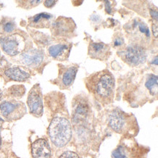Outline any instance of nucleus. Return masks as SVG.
Instances as JSON below:
<instances>
[{"label":"nucleus","instance_id":"1","mask_svg":"<svg viewBox=\"0 0 158 158\" xmlns=\"http://www.w3.org/2000/svg\"><path fill=\"white\" fill-rule=\"evenodd\" d=\"M89 92L101 103L109 104L114 96L115 80L108 70H103L91 74L85 79Z\"/></svg>","mask_w":158,"mask_h":158},{"label":"nucleus","instance_id":"2","mask_svg":"<svg viewBox=\"0 0 158 158\" xmlns=\"http://www.w3.org/2000/svg\"><path fill=\"white\" fill-rule=\"evenodd\" d=\"M48 134L55 146L64 147L72 138V126L69 121L64 117H55L50 124Z\"/></svg>","mask_w":158,"mask_h":158},{"label":"nucleus","instance_id":"3","mask_svg":"<svg viewBox=\"0 0 158 158\" xmlns=\"http://www.w3.org/2000/svg\"><path fill=\"white\" fill-rule=\"evenodd\" d=\"M124 29L133 44L143 45L149 43L150 31L144 22L139 18H135L124 26Z\"/></svg>","mask_w":158,"mask_h":158},{"label":"nucleus","instance_id":"4","mask_svg":"<svg viewBox=\"0 0 158 158\" xmlns=\"http://www.w3.org/2000/svg\"><path fill=\"white\" fill-rule=\"evenodd\" d=\"M123 60L131 66H137L143 64L147 60V52L144 47L131 44L119 52Z\"/></svg>","mask_w":158,"mask_h":158},{"label":"nucleus","instance_id":"5","mask_svg":"<svg viewBox=\"0 0 158 158\" xmlns=\"http://www.w3.org/2000/svg\"><path fill=\"white\" fill-rule=\"evenodd\" d=\"M2 48L9 56H17L23 52L26 47V42L24 38L18 34L4 36L0 39Z\"/></svg>","mask_w":158,"mask_h":158},{"label":"nucleus","instance_id":"6","mask_svg":"<svg viewBox=\"0 0 158 158\" xmlns=\"http://www.w3.org/2000/svg\"><path fill=\"white\" fill-rule=\"evenodd\" d=\"M132 122L131 115L125 114L124 111L118 109L113 111L109 116V126L118 133L127 132L130 129V126H131Z\"/></svg>","mask_w":158,"mask_h":158},{"label":"nucleus","instance_id":"7","mask_svg":"<svg viewBox=\"0 0 158 158\" xmlns=\"http://www.w3.org/2000/svg\"><path fill=\"white\" fill-rule=\"evenodd\" d=\"M75 29V23L70 18L59 17L52 23V31L56 36L71 38L74 36Z\"/></svg>","mask_w":158,"mask_h":158},{"label":"nucleus","instance_id":"8","mask_svg":"<svg viewBox=\"0 0 158 158\" xmlns=\"http://www.w3.org/2000/svg\"><path fill=\"white\" fill-rule=\"evenodd\" d=\"M0 111L6 119L12 121L23 117L26 113V107L22 102L4 101L0 104Z\"/></svg>","mask_w":158,"mask_h":158},{"label":"nucleus","instance_id":"9","mask_svg":"<svg viewBox=\"0 0 158 158\" xmlns=\"http://www.w3.org/2000/svg\"><path fill=\"white\" fill-rule=\"evenodd\" d=\"M27 104L32 114L36 117L42 116L43 113V104L41 89L39 85H34L29 92Z\"/></svg>","mask_w":158,"mask_h":158},{"label":"nucleus","instance_id":"10","mask_svg":"<svg viewBox=\"0 0 158 158\" xmlns=\"http://www.w3.org/2000/svg\"><path fill=\"white\" fill-rule=\"evenodd\" d=\"M78 66L72 65L68 66H62L60 69V72L57 79V84L62 89H68L72 85L75 80Z\"/></svg>","mask_w":158,"mask_h":158},{"label":"nucleus","instance_id":"11","mask_svg":"<svg viewBox=\"0 0 158 158\" xmlns=\"http://www.w3.org/2000/svg\"><path fill=\"white\" fill-rule=\"evenodd\" d=\"M88 54L90 57L95 59L105 60L109 58L111 54L110 47L103 42H91L89 45Z\"/></svg>","mask_w":158,"mask_h":158},{"label":"nucleus","instance_id":"12","mask_svg":"<svg viewBox=\"0 0 158 158\" xmlns=\"http://www.w3.org/2000/svg\"><path fill=\"white\" fill-rule=\"evenodd\" d=\"M44 56V52L42 50L31 49L22 53L21 60L26 66L36 67L43 61Z\"/></svg>","mask_w":158,"mask_h":158},{"label":"nucleus","instance_id":"13","mask_svg":"<svg viewBox=\"0 0 158 158\" xmlns=\"http://www.w3.org/2000/svg\"><path fill=\"white\" fill-rule=\"evenodd\" d=\"M31 152L34 158H50L51 156L49 143L42 139H38L32 143Z\"/></svg>","mask_w":158,"mask_h":158},{"label":"nucleus","instance_id":"14","mask_svg":"<svg viewBox=\"0 0 158 158\" xmlns=\"http://www.w3.org/2000/svg\"><path fill=\"white\" fill-rule=\"evenodd\" d=\"M72 44L68 43H60L52 45L48 48L50 56L58 60H65L69 56Z\"/></svg>","mask_w":158,"mask_h":158},{"label":"nucleus","instance_id":"15","mask_svg":"<svg viewBox=\"0 0 158 158\" xmlns=\"http://www.w3.org/2000/svg\"><path fill=\"white\" fill-rule=\"evenodd\" d=\"M138 148L127 143H121L112 152L113 158H136Z\"/></svg>","mask_w":158,"mask_h":158},{"label":"nucleus","instance_id":"16","mask_svg":"<svg viewBox=\"0 0 158 158\" xmlns=\"http://www.w3.org/2000/svg\"><path fill=\"white\" fill-rule=\"evenodd\" d=\"M53 18V15L49 13H42L37 14L30 18L29 25L35 28H49Z\"/></svg>","mask_w":158,"mask_h":158},{"label":"nucleus","instance_id":"17","mask_svg":"<svg viewBox=\"0 0 158 158\" xmlns=\"http://www.w3.org/2000/svg\"><path fill=\"white\" fill-rule=\"evenodd\" d=\"M5 75L12 80L23 82L29 78L30 74L20 67H12L5 71Z\"/></svg>","mask_w":158,"mask_h":158},{"label":"nucleus","instance_id":"18","mask_svg":"<svg viewBox=\"0 0 158 158\" xmlns=\"http://www.w3.org/2000/svg\"><path fill=\"white\" fill-rule=\"evenodd\" d=\"M158 78L157 75L150 74L145 82V87L152 96H157L158 91Z\"/></svg>","mask_w":158,"mask_h":158},{"label":"nucleus","instance_id":"19","mask_svg":"<svg viewBox=\"0 0 158 158\" xmlns=\"http://www.w3.org/2000/svg\"><path fill=\"white\" fill-rule=\"evenodd\" d=\"M89 107L86 104L84 103H80L77 105L75 108V114H74V120H81L85 119L88 114Z\"/></svg>","mask_w":158,"mask_h":158},{"label":"nucleus","instance_id":"20","mask_svg":"<svg viewBox=\"0 0 158 158\" xmlns=\"http://www.w3.org/2000/svg\"><path fill=\"white\" fill-rule=\"evenodd\" d=\"M10 90L11 94L14 96H21L25 93V88L23 86H13Z\"/></svg>","mask_w":158,"mask_h":158},{"label":"nucleus","instance_id":"21","mask_svg":"<svg viewBox=\"0 0 158 158\" xmlns=\"http://www.w3.org/2000/svg\"><path fill=\"white\" fill-rule=\"evenodd\" d=\"M15 29V24L13 21H7L3 25V30L6 33H11Z\"/></svg>","mask_w":158,"mask_h":158},{"label":"nucleus","instance_id":"22","mask_svg":"<svg viewBox=\"0 0 158 158\" xmlns=\"http://www.w3.org/2000/svg\"><path fill=\"white\" fill-rule=\"evenodd\" d=\"M59 158H79V156L75 152L67 151L63 153Z\"/></svg>","mask_w":158,"mask_h":158},{"label":"nucleus","instance_id":"23","mask_svg":"<svg viewBox=\"0 0 158 158\" xmlns=\"http://www.w3.org/2000/svg\"><path fill=\"white\" fill-rule=\"evenodd\" d=\"M125 44L124 39H123V36H117L114 38V47H122L123 44Z\"/></svg>","mask_w":158,"mask_h":158},{"label":"nucleus","instance_id":"24","mask_svg":"<svg viewBox=\"0 0 158 158\" xmlns=\"http://www.w3.org/2000/svg\"><path fill=\"white\" fill-rule=\"evenodd\" d=\"M149 13H150V15H152V17L154 19H155L156 21H157V10H153V9H151L150 11H149Z\"/></svg>","mask_w":158,"mask_h":158},{"label":"nucleus","instance_id":"25","mask_svg":"<svg viewBox=\"0 0 158 158\" xmlns=\"http://www.w3.org/2000/svg\"><path fill=\"white\" fill-rule=\"evenodd\" d=\"M57 1H45L44 2V5L47 7H52V6L56 5Z\"/></svg>","mask_w":158,"mask_h":158},{"label":"nucleus","instance_id":"26","mask_svg":"<svg viewBox=\"0 0 158 158\" xmlns=\"http://www.w3.org/2000/svg\"><path fill=\"white\" fill-rule=\"evenodd\" d=\"M105 6H106V10L109 14H111V5L110 2L109 1H106L105 2Z\"/></svg>","mask_w":158,"mask_h":158},{"label":"nucleus","instance_id":"27","mask_svg":"<svg viewBox=\"0 0 158 158\" xmlns=\"http://www.w3.org/2000/svg\"><path fill=\"white\" fill-rule=\"evenodd\" d=\"M157 29H158V28H157V24L153 23V24H152V31H153L154 36H155L156 38L157 37V33H158Z\"/></svg>","mask_w":158,"mask_h":158},{"label":"nucleus","instance_id":"28","mask_svg":"<svg viewBox=\"0 0 158 158\" xmlns=\"http://www.w3.org/2000/svg\"><path fill=\"white\" fill-rule=\"evenodd\" d=\"M0 131H1V127H0ZM2 145V140H1V137H0V147Z\"/></svg>","mask_w":158,"mask_h":158}]
</instances>
